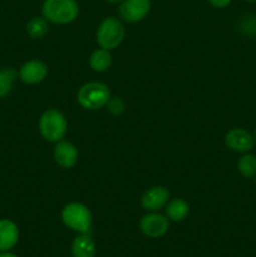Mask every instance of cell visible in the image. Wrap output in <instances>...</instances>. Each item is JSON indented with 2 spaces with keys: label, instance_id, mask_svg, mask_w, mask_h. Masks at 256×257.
Here are the masks:
<instances>
[{
  "label": "cell",
  "instance_id": "cell-21",
  "mask_svg": "<svg viewBox=\"0 0 256 257\" xmlns=\"http://www.w3.org/2000/svg\"><path fill=\"white\" fill-rule=\"evenodd\" d=\"M0 257H17V256L13 255V253H9L8 251H5V252L0 253Z\"/></svg>",
  "mask_w": 256,
  "mask_h": 257
},
{
  "label": "cell",
  "instance_id": "cell-24",
  "mask_svg": "<svg viewBox=\"0 0 256 257\" xmlns=\"http://www.w3.org/2000/svg\"><path fill=\"white\" fill-rule=\"evenodd\" d=\"M255 141H256V130H255Z\"/></svg>",
  "mask_w": 256,
  "mask_h": 257
},
{
  "label": "cell",
  "instance_id": "cell-14",
  "mask_svg": "<svg viewBox=\"0 0 256 257\" xmlns=\"http://www.w3.org/2000/svg\"><path fill=\"white\" fill-rule=\"evenodd\" d=\"M190 206L183 198H173L166 205V216L173 222H180L187 217Z\"/></svg>",
  "mask_w": 256,
  "mask_h": 257
},
{
  "label": "cell",
  "instance_id": "cell-15",
  "mask_svg": "<svg viewBox=\"0 0 256 257\" xmlns=\"http://www.w3.org/2000/svg\"><path fill=\"white\" fill-rule=\"evenodd\" d=\"M112 64V55L109 50H105L103 48L95 49L89 57V67L92 70L97 73H103L108 69Z\"/></svg>",
  "mask_w": 256,
  "mask_h": 257
},
{
  "label": "cell",
  "instance_id": "cell-17",
  "mask_svg": "<svg viewBox=\"0 0 256 257\" xmlns=\"http://www.w3.org/2000/svg\"><path fill=\"white\" fill-rule=\"evenodd\" d=\"M237 170L245 178H252L256 176V156L251 153H243L237 161Z\"/></svg>",
  "mask_w": 256,
  "mask_h": 257
},
{
  "label": "cell",
  "instance_id": "cell-5",
  "mask_svg": "<svg viewBox=\"0 0 256 257\" xmlns=\"http://www.w3.org/2000/svg\"><path fill=\"white\" fill-rule=\"evenodd\" d=\"M62 221L68 228L79 233H88L92 226V213L85 205L70 202L62 210Z\"/></svg>",
  "mask_w": 256,
  "mask_h": 257
},
{
  "label": "cell",
  "instance_id": "cell-25",
  "mask_svg": "<svg viewBox=\"0 0 256 257\" xmlns=\"http://www.w3.org/2000/svg\"><path fill=\"white\" fill-rule=\"evenodd\" d=\"M255 34H256V28H255Z\"/></svg>",
  "mask_w": 256,
  "mask_h": 257
},
{
  "label": "cell",
  "instance_id": "cell-12",
  "mask_svg": "<svg viewBox=\"0 0 256 257\" xmlns=\"http://www.w3.org/2000/svg\"><path fill=\"white\" fill-rule=\"evenodd\" d=\"M19 240V228L8 218L0 220V252L9 251Z\"/></svg>",
  "mask_w": 256,
  "mask_h": 257
},
{
  "label": "cell",
  "instance_id": "cell-7",
  "mask_svg": "<svg viewBox=\"0 0 256 257\" xmlns=\"http://www.w3.org/2000/svg\"><path fill=\"white\" fill-rule=\"evenodd\" d=\"M151 5V0H122L119 5V15L124 22L138 23L147 17Z\"/></svg>",
  "mask_w": 256,
  "mask_h": 257
},
{
  "label": "cell",
  "instance_id": "cell-2",
  "mask_svg": "<svg viewBox=\"0 0 256 257\" xmlns=\"http://www.w3.org/2000/svg\"><path fill=\"white\" fill-rule=\"evenodd\" d=\"M110 99V90L104 83L89 82L79 88L77 100L84 109L97 110L105 107Z\"/></svg>",
  "mask_w": 256,
  "mask_h": 257
},
{
  "label": "cell",
  "instance_id": "cell-3",
  "mask_svg": "<svg viewBox=\"0 0 256 257\" xmlns=\"http://www.w3.org/2000/svg\"><path fill=\"white\" fill-rule=\"evenodd\" d=\"M68 123L64 114L55 108L47 109L39 118V131L48 142H59L64 138Z\"/></svg>",
  "mask_w": 256,
  "mask_h": 257
},
{
  "label": "cell",
  "instance_id": "cell-19",
  "mask_svg": "<svg viewBox=\"0 0 256 257\" xmlns=\"http://www.w3.org/2000/svg\"><path fill=\"white\" fill-rule=\"evenodd\" d=\"M107 109L112 115H120L125 109L124 100L120 97L110 98L109 102L107 103Z\"/></svg>",
  "mask_w": 256,
  "mask_h": 257
},
{
  "label": "cell",
  "instance_id": "cell-8",
  "mask_svg": "<svg viewBox=\"0 0 256 257\" xmlns=\"http://www.w3.org/2000/svg\"><path fill=\"white\" fill-rule=\"evenodd\" d=\"M170 200V191L163 186H153L148 188L141 198V205L148 212H156L167 205Z\"/></svg>",
  "mask_w": 256,
  "mask_h": 257
},
{
  "label": "cell",
  "instance_id": "cell-16",
  "mask_svg": "<svg viewBox=\"0 0 256 257\" xmlns=\"http://www.w3.org/2000/svg\"><path fill=\"white\" fill-rule=\"evenodd\" d=\"M48 20L44 17H33L27 24V33L33 39H40L48 33Z\"/></svg>",
  "mask_w": 256,
  "mask_h": 257
},
{
  "label": "cell",
  "instance_id": "cell-4",
  "mask_svg": "<svg viewBox=\"0 0 256 257\" xmlns=\"http://www.w3.org/2000/svg\"><path fill=\"white\" fill-rule=\"evenodd\" d=\"M125 29L123 23L115 17H108L100 22L97 29V43L105 50H113L123 42Z\"/></svg>",
  "mask_w": 256,
  "mask_h": 257
},
{
  "label": "cell",
  "instance_id": "cell-9",
  "mask_svg": "<svg viewBox=\"0 0 256 257\" xmlns=\"http://www.w3.org/2000/svg\"><path fill=\"white\" fill-rule=\"evenodd\" d=\"M225 145L237 153H247L253 147V137L243 128H232L225 135Z\"/></svg>",
  "mask_w": 256,
  "mask_h": 257
},
{
  "label": "cell",
  "instance_id": "cell-22",
  "mask_svg": "<svg viewBox=\"0 0 256 257\" xmlns=\"http://www.w3.org/2000/svg\"><path fill=\"white\" fill-rule=\"evenodd\" d=\"M105 2L110 3V4H117V3H120L122 0H105Z\"/></svg>",
  "mask_w": 256,
  "mask_h": 257
},
{
  "label": "cell",
  "instance_id": "cell-11",
  "mask_svg": "<svg viewBox=\"0 0 256 257\" xmlns=\"http://www.w3.org/2000/svg\"><path fill=\"white\" fill-rule=\"evenodd\" d=\"M54 160L62 168L74 167L78 161V150L72 142L59 141L54 147Z\"/></svg>",
  "mask_w": 256,
  "mask_h": 257
},
{
  "label": "cell",
  "instance_id": "cell-13",
  "mask_svg": "<svg viewBox=\"0 0 256 257\" xmlns=\"http://www.w3.org/2000/svg\"><path fill=\"white\" fill-rule=\"evenodd\" d=\"M72 255L73 257H94L95 243L88 233H80L73 240Z\"/></svg>",
  "mask_w": 256,
  "mask_h": 257
},
{
  "label": "cell",
  "instance_id": "cell-6",
  "mask_svg": "<svg viewBox=\"0 0 256 257\" xmlns=\"http://www.w3.org/2000/svg\"><path fill=\"white\" fill-rule=\"evenodd\" d=\"M170 228L168 218L157 212H150L143 216L140 221V230L145 236L158 238L166 235Z\"/></svg>",
  "mask_w": 256,
  "mask_h": 257
},
{
  "label": "cell",
  "instance_id": "cell-23",
  "mask_svg": "<svg viewBox=\"0 0 256 257\" xmlns=\"http://www.w3.org/2000/svg\"><path fill=\"white\" fill-rule=\"evenodd\" d=\"M245 2H247V3H256V0H245Z\"/></svg>",
  "mask_w": 256,
  "mask_h": 257
},
{
  "label": "cell",
  "instance_id": "cell-10",
  "mask_svg": "<svg viewBox=\"0 0 256 257\" xmlns=\"http://www.w3.org/2000/svg\"><path fill=\"white\" fill-rule=\"evenodd\" d=\"M48 75V67L42 60L32 59L22 65L19 69V78L25 84H38Z\"/></svg>",
  "mask_w": 256,
  "mask_h": 257
},
{
  "label": "cell",
  "instance_id": "cell-20",
  "mask_svg": "<svg viewBox=\"0 0 256 257\" xmlns=\"http://www.w3.org/2000/svg\"><path fill=\"white\" fill-rule=\"evenodd\" d=\"M213 8H217V9H223V8L228 7L231 4L232 0H207Z\"/></svg>",
  "mask_w": 256,
  "mask_h": 257
},
{
  "label": "cell",
  "instance_id": "cell-1",
  "mask_svg": "<svg viewBox=\"0 0 256 257\" xmlns=\"http://www.w3.org/2000/svg\"><path fill=\"white\" fill-rule=\"evenodd\" d=\"M42 14L53 24H70L79 15V5L75 0H44Z\"/></svg>",
  "mask_w": 256,
  "mask_h": 257
},
{
  "label": "cell",
  "instance_id": "cell-18",
  "mask_svg": "<svg viewBox=\"0 0 256 257\" xmlns=\"http://www.w3.org/2000/svg\"><path fill=\"white\" fill-rule=\"evenodd\" d=\"M18 77V73L12 68L7 69H0V98H4L5 95L12 92L13 84Z\"/></svg>",
  "mask_w": 256,
  "mask_h": 257
}]
</instances>
